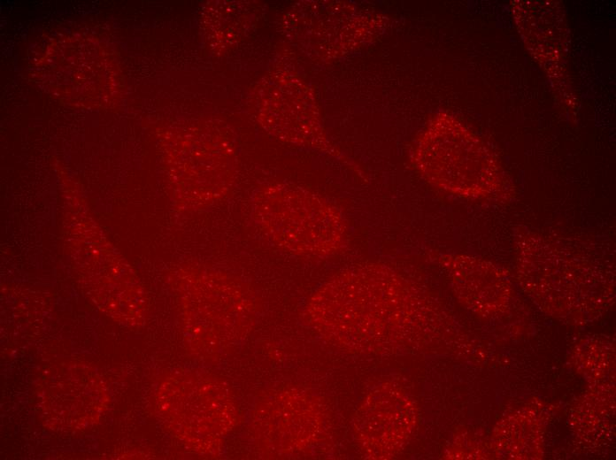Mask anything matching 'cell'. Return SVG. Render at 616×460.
<instances>
[{
  "mask_svg": "<svg viewBox=\"0 0 616 460\" xmlns=\"http://www.w3.org/2000/svg\"><path fill=\"white\" fill-rule=\"evenodd\" d=\"M342 272L309 301L312 324L327 339L349 346L380 345L400 334L408 310L405 288L383 269Z\"/></svg>",
  "mask_w": 616,
  "mask_h": 460,
  "instance_id": "1",
  "label": "cell"
},
{
  "mask_svg": "<svg viewBox=\"0 0 616 460\" xmlns=\"http://www.w3.org/2000/svg\"><path fill=\"white\" fill-rule=\"evenodd\" d=\"M250 215L269 243L296 256H332L344 242L345 224L339 211L299 188L283 185L259 188Z\"/></svg>",
  "mask_w": 616,
  "mask_h": 460,
  "instance_id": "2",
  "label": "cell"
},
{
  "mask_svg": "<svg viewBox=\"0 0 616 460\" xmlns=\"http://www.w3.org/2000/svg\"><path fill=\"white\" fill-rule=\"evenodd\" d=\"M377 394L380 399L368 401L372 406L367 403L361 411L359 436L369 445L366 450L376 451L375 457H383L385 454L397 451L404 438V409L398 390L385 394L386 400L381 393Z\"/></svg>",
  "mask_w": 616,
  "mask_h": 460,
  "instance_id": "3",
  "label": "cell"
}]
</instances>
